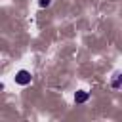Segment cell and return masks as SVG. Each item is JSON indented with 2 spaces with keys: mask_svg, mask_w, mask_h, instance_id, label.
Segmentation results:
<instances>
[{
  "mask_svg": "<svg viewBox=\"0 0 122 122\" xmlns=\"http://www.w3.org/2000/svg\"><path fill=\"white\" fill-rule=\"evenodd\" d=\"M15 82L17 84H21V86H27V84H30V72L29 71H19L17 74H15Z\"/></svg>",
  "mask_w": 122,
  "mask_h": 122,
  "instance_id": "6da1fadb",
  "label": "cell"
},
{
  "mask_svg": "<svg viewBox=\"0 0 122 122\" xmlns=\"http://www.w3.org/2000/svg\"><path fill=\"white\" fill-rule=\"evenodd\" d=\"M88 97H90V93H88V92H82V90L74 93V101H76V103H86Z\"/></svg>",
  "mask_w": 122,
  "mask_h": 122,
  "instance_id": "7a4b0ae2",
  "label": "cell"
},
{
  "mask_svg": "<svg viewBox=\"0 0 122 122\" xmlns=\"http://www.w3.org/2000/svg\"><path fill=\"white\" fill-rule=\"evenodd\" d=\"M111 86H112V88H122V74H116V76L112 78Z\"/></svg>",
  "mask_w": 122,
  "mask_h": 122,
  "instance_id": "3957f363",
  "label": "cell"
},
{
  "mask_svg": "<svg viewBox=\"0 0 122 122\" xmlns=\"http://www.w3.org/2000/svg\"><path fill=\"white\" fill-rule=\"evenodd\" d=\"M50 4H51V0H38V6L40 8H48Z\"/></svg>",
  "mask_w": 122,
  "mask_h": 122,
  "instance_id": "277c9868",
  "label": "cell"
}]
</instances>
